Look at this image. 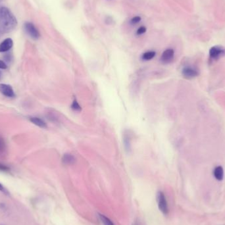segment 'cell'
<instances>
[{
	"instance_id": "ffe728a7",
	"label": "cell",
	"mask_w": 225,
	"mask_h": 225,
	"mask_svg": "<svg viewBox=\"0 0 225 225\" xmlns=\"http://www.w3.org/2000/svg\"><path fill=\"white\" fill-rule=\"evenodd\" d=\"M7 65L4 61L0 60V69H7Z\"/></svg>"
},
{
	"instance_id": "d6986e66",
	"label": "cell",
	"mask_w": 225,
	"mask_h": 225,
	"mask_svg": "<svg viewBox=\"0 0 225 225\" xmlns=\"http://www.w3.org/2000/svg\"><path fill=\"white\" fill-rule=\"evenodd\" d=\"M0 170L3 172H9L10 170V169L7 165L0 163Z\"/></svg>"
},
{
	"instance_id": "5b68a950",
	"label": "cell",
	"mask_w": 225,
	"mask_h": 225,
	"mask_svg": "<svg viewBox=\"0 0 225 225\" xmlns=\"http://www.w3.org/2000/svg\"><path fill=\"white\" fill-rule=\"evenodd\" d=\"M174 57V49L171 48L166 49V50H165L163 53H162L161 61L162 63H163L164 64H168L173 60Z\"/></svg>"
},
{
	"instance_id": "5bb4252c",
	"label": "cell",
	"mask_w": 225,
	"mask_h": 225,
	"mask_svg": "<svg viewBox=\"0 0 225 225\" xmlns=\"http://www.w3.org/2000/svg\"><path fill=\"white\" fill-rule=\"evenodd\" d=\"M99 217H100L101 221L103 224V225H115V224L111 221V220L107 217L104 215L99 214Z\"/></svg>"
},
{
	"instance_id": "277c9868",
	"label": "cell",
	"mask_w": 225,
	"mask_h": 225,
	"mask_svg": "<svg viewBox=\"0 0 225 225\" xmlns=\"http://www.w3.org/2000/svg\"><path fill=\"white\" fill-rule=\"evenodd\" d=\"M225 55V48L223 46H215L209 49V56L212 59L218 60Z\"/></svg>"
},
{
	"instance_id": "8fae6325",
	"label": "cell",
	"mask_w": 225,
	"mask_h": 225,
	"mask_svg": "<svg viewBox=\"0 0 225 225\" xmlns=\"http://www.w3.org/2000/svg\"><path fill=\"white\" fill-rule=\"evenodd\" d=\"M29 120L31 123H32L38 126V127L40 128H47L46 123L40 118L36 117V116H30V117L29 118Z\"/></svg>"
},
{
	"instance_id": "7c38bea8",
	"label": "cell",
	"mask_w": 225,
	"mask_h": 225,
	"mask_svg": "<svg viewBox=\"0 0 225 225\" xmlns=\"http://www.w3.org/2000/svg\"><path fill=\"white\" fill-rule=\"evenodd\" d=\"M214 177L218 181H222L224 177V170L221 166H218L214 170Z\"/></svg>"
},
{
	"instance_id": "52a82bcc",
	"label": "cell",
	"mask_w": 225,
	"mask_h": 225,
	"mask_svg": "<svg viewBox=\"0 0 225 225\" xmlns=\"http://www.w3.org/2000/svg\"><path fill=\"white\" fill-rule=\"evenodd\" d=\"M182 74L186 78H193L198 76L199 73L195 68L192 67H186L182 69Z\"/></svg>"
},
{
	"instance_id": "603a6c76",
	"label": "cell",
	"mask_w": 225,
	"mask_h": 225,
	"mask_svg": "<svg viewBox=\"0 0 225 225\" xmlns=\"http://www.w3.org/2000/svg\"><path fill=\"white\" fill-rule=\"evenodd\" d=\"M2 0H0V3H1V2H2Z\"/></svg>"
},
{
	"instance_id": "9c48e42d",
	"label": "cell",
	"mask_w": 225,
	"mask_h": 225,
	"mask_svg": "<svg viewBox=\"0 0 225 225\" xmlns=\"http://www.w3.org/2000/svg\"><path fill=\"white\" fill-rule=\"evenodd\" d=\"M123 142L125 150L128 153L131 150V139H130V133L127 130H125L123 134Z\"/></svg>"
},
{
	"instance_id": "e0dca14e",
	"label": "cell",
	"mask_w": 225,
	"mask_h": 225,
	"mask_svg": "<svg viewBox=\"0 0 225 225\" xmlns=\"http://www.w3.org/2000/svg\"><path fill=\"white\" fill-rule=\"evenodd\" d=\"M141 21V17L139 16H135L133 18H132L130 20V23L132 25H136L138 22H140Z\"/></svg>"
},
{
	"instance_id": "2e32d148",
	"label": "cell",
	"mask_w": 225,
	"mask_h": 225,
	"mask_svg": "<svg viewBox=\"0 0 225 225\" xmlns=\"http://www.w3.org/2000/svg\"><path fill=\"white\" fill-rule=\"evenodd\" d=\"M71 108L72 109L75 111H81V107L79 105V103H78V101H76V100H74L72 103L71 105Z\"/></svg>"
},
{
	"instance_id": "7a4b0ae2",
	"label": "cell",
	"mask_w": 225,
	"mask_h": 225,
	"mask_svg": "<svg viewBox=\"0 0 225 225\" xmlns=\"http://www.w3.org/2000/svg\"><path fill=\"white\" fill-rule=\"evenodd\" d=\"M157 204H158V208L159 210L164 215H167L169 213V207L167 201H166V197L164 193L162 192H159L157 196Z\"/></svg>"
},
{
	"instance_id": "8992f818",
	"label": "cell",
	"mask_w": 225,
	"mask_h": 225,
	"mask_svg": "<svg viewBox=\"0 0 225 225\" xmlns=\"http://www.w3.org/2000/svg\"><path fill=\"white\" fill-rule=\"evenodd\" d=\"M0 93L7 97H14L15 93L11 86L7 84H0Z\"/></svg>"
},
{
	"instance_id": "7402d4cb",
	"label": "cell",
	"mask_w": 225,
	"mask_h": 225,
	"mask_svg": "<svg viewBox=\"0 0 225 225\" xmlns=\"http://www.w3.org/2000/svg\"><path fill=\"white\" fill-rule=\"evenodd\" d=\"M2 72H1V71H0V78H1V77H2Z\"/></svg>"
},
{
	"instance_id": "4fadbf2b",
	"label": "cell",
	"mask_w": 225,
	"mask_h": 225,
	"mask_svg": "<svg viewBox=\"0 0 225 225\" xmlns=\"http://www.w3.org/2000/svg\"><path fill=\"white\" fill-rule=\"evenodd\" d=\"M156 55V53L154 51H146L144 53L142 54V59L145 61H150Z\"/></svg>"
},
{
	"instance_id": "6da1fadb",
	"label": "cell",
	"mask_w": 225,
	"mask_h": 225,
	"mask_svg": "<svg viewBox=\"0 0 225 225\" xmlns=\"http://www.w3.org/2000/svg\"><path fill=\"white\" fill-rule=\"evenodd\" d=\"M17 25L16 17L8 8L0 7V32L8 33L15 29Z\"/></svg>"
},
{
	"instance_id": "30bf717a",
	"label": "cell",
	"mask_w": 225,
	"mask_h": 225,
	"mask_svg": "<svg viewBox=\"0 0 225 225\" xmlns=\"http://www.w3.org/2000/svg\"><path fill=\"white\" fill-rule=\"evenodd\" d=\"M76 161V159L73 155L71 154H65L62 157L63 163L66 165H73Z\"/></svg>"
},
{
	"instance_id": "ac0fdd59",
	"label": "cell",
	"mask_w": 225,
	"mask_h": 225,
	"mask_svg": "<svg viewBox=\"0 0 225 225\" xmlns=\"http://www.w3.org/2000/svg\"><path fill=\"white\" fill-rule=\"evenodd\" d=\"M146 30H147V29H146V26H140L137 30V31H136V34L137 35H139H139H142V34H143L144 33H146Z\"/></svg>"
},
{
	"instance_id": "9a60e30c",
	"label": "cell",
	"mask_w": 225,
	"mask_h": 225,
	"mask_svg": "<svg viewBox=\"0 0 225 225\" xmlns=\"http://www.w3.org/2000/svg\"><path fill=\"white\" fill-rule=\"evenodd\" d=\"M6 151V144L5 140L3 138L0 136V157L5 154Z\"/></svg>"
},
{
	"instance_id": "3957f363",
	"label": "cell",
	"mask_w": 225,
	"mask_h": 225,
	"mask_svg": "<svg viewBox=\"0 0 225 225\" xmlns=\"http://www.w3.org/2000/svg\"><path fill=\"white\" fill-rule=\"evenodd\" d=\"M24 29L25 32L28 34L30 36L34 39L38 40L40 37V34L38 30L36 29L35 25L30 22H26L24 25Z\"/></svg>"
},
{
	"instance_id": "ba28073f",
	"label": "cell",
	"mask_w": 225,
	"mask_h": 225,
	"mask_svg": "<svg viewBox=\"0 0 225 225\" xmlns=\"http://www.w3.org/2000/svg\"><path fill=\"white\" fill-rule=\"evenodd\" d=\"M13 42L11 38H6L0 44V53L7 52L13 47Z\"/></svg>"
},
{
	"instance_id": "44dd1931",
	"label": "cell",
	"mask_w": 225,
	"mask_h": 225,
	"mask_svg": "<svg viewBox=\"0 0 225 225\" xmlns=\"http://www.w3.org/2000/svg\"><path fill=\"white\" fill-rule=\"evenodd\" d=\"M0 191L3 192H6V189H5V188L3 187V186L2 185V184L1 183H0Z\"/></svg>"
}]
</instances>
